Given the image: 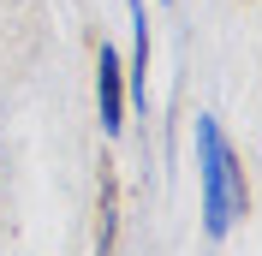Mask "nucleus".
<instances>
[{"instance_id": "obj_2", "label": "nucleus", "mask_w": 262, "mask_h": 256, "mask_svg": "<svg viewBox=\"0 0 262 256\" xmlns=\"http://www.w3.org/2000/svg\"><path fill=\"white\" fill-rule=\"evenodd\" d=\"M96 101H101V131L114 137L119 125H125V72H119V54L101 42L96 54Z\"/></svg>"}, {"instance_id": "obj_1", "label": "nucleus", "mask_w": 262, "mask_h": 256, "mask_svg": "<svg viewBox=\"0 0 262 256\" xmlns=\"http://www.w3.org/2000/svg\"><path fill=\"white\" fill-rule=\"evenodd\" d=\"M196 161H203V226H209V239H227L232 221L250 208V185H245L232 143L221 137V125L209 113L196 119Z\"/></svg>"}, {"instance_id": "obj_3", "label": "nucleus", "mask_w": 262, "mask_h": 256, "mask_svg": "<svg viewBox=\"0 0 262 256\" xmlns=\"http://www.w3.org/2000/svg\"><path fill=\"white\" fill-rule=\"evenodd\" d=\"M131 12V30H137V42H131V90H137V101H149V18H143V0H125Z\"/></svg>"}]
</instances>
